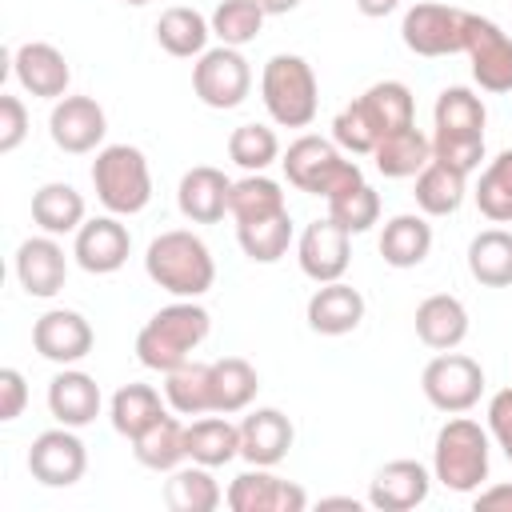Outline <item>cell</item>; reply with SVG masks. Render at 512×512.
<instances>
[{"label":"cell","mask_w":512,"mask_h":512,"mask_svg":"<svg viewBox=\"0 0 512 512\" xmlns=\"http://www.w3.org/2000/svg\"><path fill=\"white\" fill-rule=\"evenodd\" d=\"M228 160L240 164L244 172H264L268 164L280 160V140L268 124H240L228 136Z\"/></svg>","instance_id":"cell-43"},{"label":"cell","mask_w":512,"mask_h":512,"mask_svg":"<svg viewBox=\"0 0 512 512\" xmlns=\"http://www.w3.org/2000/svg\"><path fill=\"white\" fill-rule=\"evenodd\" d=\"M212 316L196 300H172L160 312L148 316V324L136 332V360L152 372H172L176 364L192 360V352L208 340Z\"/></svg>","instance_id":"cell-2"},{"label":"cell","mask_w":512,"mask_h":512,"mask_svg":"<svg viewBox=\"0 0 512 512\" xmlns=\"http://www.w3.org/2000/svg\"><path fill=\"white\" fill-rule=\"evenodd\" d=\"M28 472L44 488H72L88 472V448L76 436V428L56 424V428L40 432L28 448Z\"/></svg>","instance_id":"cell-11"},{"label":"cell","mask_w":512,"mask_h":512,"mask_svg":"<svg viewBox=\"0 0 512 512\" xmlns=\"http://www.w3.org/2000/svg\"><path fill=\"white\" fill-rule=\"evenodd\" d=\"M12 268H16V280H20V288L28 296L52 300L64 288V280H68V252L48 232L44 236H28V240H20Z\"/></svg>","instance_id":"cell-18"},{"label":"cell","mask_w":512,"mask_h":512,"mask_svg":"<svg viewBox=\"0 0 512 512\" xmlns=\"http://www.w3.org/2000/svg\"><path fill=\"white\" fill-rule=\"evenodd\" d=\"M96 200L112 216H136L152 200V168L136 144H104L92 160Z\"/></svg>","instance_id":"cell-6"},{"label":"cell","mask_w":512,"mask_h":512,"mask_svg":"<svg viewBox=\"0 0 512 512\" xmlns=\"http://www.w3.org/2000/svg\"><path fill=\"white\" fill-rule=\"evenodd\" d=\"M332 140H336V148L340 152H348V156H372V148H376V128L368 124V116L360 112V104L352 100V104H344L340 112H336V120H332Z\"/></svg>","instance_id":"cell-45"},{"label":"cell","mask_w":512,"mask_h":512,"mask_svg":"<svg viewBox=\"0 0 512 512\" xmlns=\"http://www.w3.org/2000/svg\"><path fill=\"white\" fill-rule=\"evenodd\" d=\"M364 308L368 304H364L360 288H352L344 280H328V284H316V292L308 296L304 320L316 336H348L360 328Z\"/></svg>","instance_id":"cell-19"},{"label":"cell","mask_w":512,"mask_h":512,"mask_svg":"<svg viewBox=\"0 0 512 512\" xmlns=\"http://www.w3.org/2000/svg\"><path fill=\"white\" fill-rule=\"evenodd\" d=\"M476 512H512V484H492L476 488Z\"/></svg>","instance_id":"cell-50"},{"label":"cell","mask_w":512,"mask_h":512,"mask_svg":"<svg viewBox=\"0 0 512 512\" xmlns=\"http://www.w3.org/2000/svg\"><path fill=\"white\" fill-rule=\"evenodd\" d=\"M228 196H232V180L220 168H212V164L188 168L180 176V184H176V208L192 224H216V220H224Z\"/></svg>","instance_id":"cell-22"},{"label":"cell","mask_w":512,"mask_h":512,"mask_svg":"<svg viewBox=\"0 0 512 512\" xmlns=\"http://www.w3.org/2000/svg\"><path fill=\"white\" fill-rule=\"evenodd\" d=\"M328 216H332L344 232L360 236V232H368V228L380 220V196H376V188L364 180V184H356V188L332 196V200H328Z\"/></svg>","instance_id":"cell-44"},{"label":"cell","mask_w":512,"mask_h":512,"mask_svg":"<svg viewBox=\"0 0 512 512\" xmlns=\"http://www.w3.org/2000/svg\"><path fill=\"white\" fill-rule=\"evenodd\" d=\"M320 508H352V512H356V508H360V500H352V496H324V500H320Z\"/></svg>","instance_id":"cell-53"},{"label":"cell","mask_w":512,"mask_h":512,"mask_svg":"<svg viewBox=\"0 0 512 512\" xmlns=\"http://www.w3.org/2000/svg\"><path fill=\"white\" fill-rule=\"evenodd\" d=\"M256 392H260V376L244 356L212 360V412L236 416L256 400Z\"/></svg>","instance_id":"cell-33"},{"label":"cell","mask_w":512,"mask_h":512,"mask_svg":"<svg viewBox=\"0 0 512 512\" xmlns=\"http://www.w3.org/2000/svg\"><path fill=\"white\" fill-rule=\"evenodd\" d=\"M260 100L280 128H308L320 108V84L304 56L276 52L260 68Z\"/></svg>","instance_id":"cell-5"},{"label":"cell","mask_w":512,"mask_h":512,"mask_svg":"<svg viewBox=\"0 0 512 512\" xmlns=\"http://www.w3.org/2000/svg\"><path fill=\"white\" fill-rule=\"evenodd\" d=\"M92 344H96V332H92V324L84 320V312H76V308H48V312L32 324V348H36L44 360L60 364V368L80 364V360L92 352Z\"/></svg>","instance_id":"cell-16"},{"label":"cell","mask_w":512,"mask_h":512,"mask_svg":"<svg viewBox=\"0 0 512 512\" xmlns=\"http://www.w3.org/2000/svg\"><path fill=\"white\" fill-rule=\"evenodd\" d=\"M420 388H424V400L436 408V412H448V416H460V412H472L484 396V368L480 360L464 356V352H436L424 372H420Z\"/></svg>","instance_id":"cell-7"},{"label":"cell","mask_w":512,"mask_h":512,"mask_svg":"<svg viewBox=\"0 0 512 512\" xmlns=\"http://www.w3.org/2000/svg\"><path fill=\"white\" fill-rule=\"evenodd\" d=\"M168 412V400H160V392L152 384H124L112 392V404H108V420L120 436H140L152 420H160Z\"/></svg>","instance_id":"cell-38"},{"label":"cell","mask_w":512,"mask_h":512,"mask_svg":"<svg viewBox=\"0 0 512 512\" xmlns=\"http://www.w3.org/2000/svg\"><path fill=\"white\" fill-rule=\"evenodd\" d=\"M416 208L424 216H452L468 196V176L448 168L444 160H428L416 172Z\"/></svg>","instance_id":"cell-32"},{"label":"cell","mask_w":512,"mask_h":512,"mask_svg":"<svg viewBox=\"0 0 512 512\" xmlns=\"http://www.w3.org/2000/svg\"><path fill=\"white\" fill-rule=\"evenodd\" d=\"M264 8L256 0H220L216 12H212V36L220 44H232V48H244L260 36L264 28Z\"/></svg>","instance_id":"cell-42"},{"label":"cell","mask_w":512,"mask_h":512,"mask_svg":"<svg viewBox=\"0 0 512 512\" xmlns=\"http://www.w3.org/2000/svg\"><path fill=\"white\" fill-rule=\"evenodd\" d=\"M84 212H88L84 196L64 180H48V184H40L32 192V220L48 236H68V232L76 236V228L88 220Z\"/></svg>","instance_id":"cell-28"},{"label":"cell","mask_w":512,"mask_h":512,"mask_svg":"<svg viewBox=\"0 0 512 512\" xmlns=\"http://www.w3.org/2000/svg\"><path fill=\"white\" fill-rule=\"evenodd\" d=\"M28 136V108L20 96L12 92H0V152H16Z\"/></svg>","instance_id":"cell-47"},{"label":"cell","mask_w":512,"mask_h":512,"mask_svg":"<svg viewBox=\"0 0 512 512\" xmlns=\"http://www.w3.org/2000/svg\"><path fill=\"white\" fill-rule=\"evenodd\" d=\"M236 240H240V252L252 264H276L292 244V216L276 212V216H264V220L236 224Z\"/></svg>","instance_id":"cell-40"},{"label":"cell","mask_w":512,"mask_h":512,"mask_svg":"<svg viewBox=\"0 0 512 512\" xmlns=\"http://www.w3.org/2000/svg\"><path fill=\"white\" fill-rule=\"evenodd\" d=\"M296 440L292 420L280 408H252L240 420V460L256 468H276Z\"/></svg>","instance_id":"cell-20"},{"label":"cell","mask_w":512,"mask_h":512,"mask_svg":"<svg viewBox=\"0 0 512 512\" xmlns=\"http://www.w3.org/2000/svg\"><path fill=\"white\" fill-rule=\"evenodd\" d=\"M280 164H284V176L296 192H308V196H340L356 184H364V172L356 160H348L336 140H324V136H296L284 152H280Z\"/></svg>","instance_id":"cell-4"},{"label":"cell","mask_w":512,"mask_h":512,"mask_svg":"<svg viewBox=\"0 0 512 512\" xmlns=\"http://www.w3.org/2000/svg\"><path fill=\"white\" fill-rule=\"evenodd\" d=\"M464 52L472 60V80L484 92H496V96L512 92V36L496 20L468 12V20H464Z\"/></svg>","instance_id":"cell-10"},{"label":"cell","mask_w":512,"mask_h":512,"mask_svg":"<svg viewBox=\"0 0 512 512\" xmlns=\"http://www.w3.org/2000/svg\"><path fill=\"white\" fill-rule=\"evenodd\" d=\"M100 404H104L100 384H96L88 372L72 368V364L60 368V372L48 380V412H52V420L64 424V428H84V424H92V420L100 416Z\"/></svg>","instance_id":"cell-24"},{"label":"cell","mask_w":512,"mask_h":512,"mask_svg":"<svg viewBox=\"0 0 512 512\" xmlns=\"http://www.w3.org/2000/svg\"><path fill=\"white\" fill-rule=\"evenodd\" d=\"M396 8H400V0H356V12L368 16V20H384Z\"/></svg>","instance_id":"cell-51"},{"label":"cell","mask_w":512,"mask_h":512,"mask_svg":"<svg viewBox=\"0 0 512 512\" xmlns=\"http://www.w3.org/2000/svg\"><path fill=\"white\" fill-rule=\"evenodd\" d=\"M416 336L432 352H452L468 340V308L452 292H432L416 304Z\"/></svg>","instance_id":"cell-23"},{"label":"cell","mask_w":512,"mask_h":512,"mask_svg":"<svg viewBox=\"0 0 512 512\" xmlns=\"http://www.w3.org/2000/svg\"><path fill=\"white\" fill-rule=\"evenodd\" d=\"M104 132H108V116L92 96H60L48 112V136L68 156L96 152L104 144Z\"/></svg>","instance_id":"cell-13"},{"label":"cell","mask_w":512,"mask_h":512,"mask_svg":"<svg viewBox=\"0 0 512 512\" xmlns=\"http://www.w3.org/2000/svg\"><path fill=\"white\" fill-rule=\"evenodd\" d=\"M464 20L468 12L464 8H452V4H436V0H420L404 12L400 20V40L408 52L424 56V60H436V56H452V52H464Z\"/></svg>","instance_id":"cell-9"},{"label":"cell","mask_w":512,"mask_h":512,"mask_svg":"<svg viewBox=\"0 0 512 512\" xmlns=\"http://www.w3.org/2000/svg\"><path fill=\"white\" fill-rule=\"evenodd\" d=\"M276 212H288L280 180H272V176H264V172H248V176L232 180L228 216H232L236 224H248V220H264V216H276Z\"/></svg>","instance_id":"cell-39"},{"label":"cell","mask_w":512,"mask_h":512,"mask_svg":"<svg viewBox=\"0 0 512 512\" xmlns=\"http://www.w3.org/2000/svg\"><path fill=\"white\" fill-rule=\"evenodd\" d=\"M268 16H288V12H296L300 8V0H256Z\"/></svg>","instance_id":"cell-52"},{"label":"cell","mask_w":512,"mask_h":512,"mask_svg":"<svg viewBox=\"0 0 512 512\" xmlns=\"http://www.w3.org/2000/svg\"><path fill=\"white\" fill-rule=\"evenodd\" d=\"M12 76L36 100H60L68 96V84H72V68L64 52L48 40H24L12 52Z\"/></svg>","instance_id":"cell-17"},{"label":"cell","mask_w":512,"mask_h":512,"mask_svg":"<svg viewBox=\"0 0 512 512\" xmlns=\"http://www.w3.org/2000/svg\"><path fill=\"white\" fill-rule=\"evenodd\" d=\"M468 272L484 288H512V232L484 228L468 240Z\"/></svg>","instance_id":"cell-31"},{"label":"cell","mask_w":512,"mask_h":512,"mask_svg":"<svg viewBox=\"0 0 512 512\" xmlns=\"http://www.w3.org/2000/svg\"><path fill=\"white\" fill-rule=\"evenodd\" d=\"M132 456L136 464L152 468V472H172L188 460V448H184V424L176 416H160L152 420L140 436H132Z\"/></svg>","instance_id":"cell-34"},{"label":"cell","mask_w":512,"mask_h":512,"mask_svg":"<svg viewBox=\"0 0 512 512\" xmlns=\"http://www.w3.org/2000/svg\"><path fill=\"white\" fill-rule=\"evenodd\" d=\"M164 400L180 416H204V412H212V364L184 360L172 372H164Z\"/></svg>","instance_id":"cell-36"},{"label":"cell","mask_w":512,"mask_h":512,"mask_svg":"<svg viewBox=\"0 0 512 512\" xmlns=\"http://www.w3.org/2000/svg\"><path fill=\"white\" fill-rule=\"evenodd\" d=\"M476 208L492 224H512V148H504L476 180Z\"/></svg>","instance_id":"cell-41"},{"label":"cell","mask_w":512,"mask_h":512,"mask_svg":"<svg viewBox=\"0 0 512 512\" xmlns=\"http://www.w3.org/2000/svg\"><path fill=\"white\" fill-rule=\"evenodd\" d=\"M192 92L200 96V104L228 112L240 108L252 92V64L244 60L240 48L232 44H216L204 56H196L192 64Z\"/></svg>","instance_id":"cell-8"},{"label":"cell","mask_w":512,"mask_h":512,"mask_svg":"<svg viewBox=\"0 0 512 512\" xmlns=\"http://www.w3.org/2000/svg\"><path fill=\"white\" fill-rule=\"evenodd\" d=\"M144 272L156 288L172 292L176 300H196L216 284V260L208 244L188 228H168L152 236L144 252Z\"/></svg>","instance_id":"cell-1"},{"label":"cell","mask_w":512,"mask_h":512,"mask_svg":"<svg viewBox=\"0 0 512 512\" xmlns=\"http://www.w3.org/2000/svg\"><path fill=\"white\" fill-rule=\"evenodd\" d=\"M128 252H132V232L120 224V216H92L76 228V240H72V256L84 272L92 276H112L128 264Z\"/></svg>","instance_id":"cell-15"},{"label":"cell","mask_w":512,"mask_h":512,"mask_svg":"<svg viewBox=\"0 0 512 512\" xmlns=\"http://www.w3.org/2000/svg\"><path fill=\"white\" fill-rule=\"evenodd\" d=\"M432 252V224L424 212H400L380 232V256L388 268H416Z\"/></svg>","instance_id":"cell-26"},{"label":"cell","mask_w":512,"mask_h":512,"mask_svg":"<svg viewBox=\"0 0 512 512\" xmlns=\"http://www.w3.org/2000/svg\"><path fill=\"white\" fill-rule=\"evenodd\" d=\"M164 504L172 512H212L224 504V492L212 476V468L204 464H188V468H172L164 480Z\"/></svg>","instance_id":"cell-35"},{"label":"cell","mask_w":512,"mask_h":512,"mask_svg":"<svg viewBox=\"0 0 512 512\" xmlns=\"http://www.w3.org/2000/svg\"><path fill=\"white\" fill-rule=\"evenodd\" d=\"M488 468H492V436H488V428H480L464 412L452 416L448 424H440L436 444H432V476L448 492H460V496L476 492L488 480Z\"/></svg>","instance_id":"cell-3"},{"label":"cell","mask_w":512,"mask_h":512,"mask_svg":"<svg viewBox=\"0 0 512 512\" xmlns=\"http://www.w3.org/2000/svg\"><path fill=\"white\" fill-rule=\"evenodd\" d=\"M432 480L436 476L420 460H388L368 484V504L380 512H408L428 500Z\"/></svg>","instance_id":"cell-21"},{"label":"cell","mask_w":512,"mask_h":512,"mask_svg":"<svg viewBox=\"0 0 512 512\" xmlns=\"http://www.w3.org/2000/svg\"><path fill=\"white\" fill-rule=\"evenodd\" d=\"M428 160H432V136H424L416 124L380 136L376 148H372V164H376V172L388 176V180H408V176H416Z\"/></svg>","instance_id":"cell-25"},{"label":"cell","mask_w":512,"mask_h":512,"mask_svg":"<svg viewBox=\"0 0 512 512\" xmlns=\"http://www.w3.org/2000/svg\"><path fill=\"white\" fill-rule=\"evenodd\" d=\"M488 436L496 440V448L512 464V388L492 392V400H488Z\"/></svg>","instance_id":"cell-48"},{"label":"cell","mask_w":512,"mask_h":512,"mask_svg":"<svg viewBox=\"0 0 512 512\" xmlns=\"http://www.w3.org/2000/svg\"><path fill=\"white\" fill-rule=\"evenodd\" d=\"M208 36H212V20H204L196 8H164L156 20V44L176 56V60H192L208 52Z\"/></svg>","instance_id":"cell-30"},{"label":"cell","mask_w":512,"mask_h":512,"mask_svg":"<svg viewBox=\"0 0 512 512\" xmlns=\"http://www.w3.org/2000/svg\"><path fill=\"white\" fill-rule=\"evenodd\" d=\"M224 504L232 512H304L308 508V492L296 480H284L272 468H256L252 464L248 472H240L228 484Z\"/></svg>","instance_id":"cell-12"},{"label":"cell","mask_w":512,"mask_h":512,"mask_svg":"<svg viewBox=\"0 0 512 512\" xmlns=\"http://www.w3.org/2000/svg\"><path fill=\"white\" fill-rule=\"evenodd\" d=\"M352 232H344L332 216L324 220H312L300 240H296V260H300V272L316 284H328V280H344L348 264H352Z\"/></svg>","instance_id":"cell-14"},{"label":"cell","mask_w":512,"mask_h":512,"mask_svg":"<svg viewBox=\"0 0 512 512\" xmlns=\"http://www.w3.org/2000/svg\"><path fill=\"white\" fill-rule=\"evenodd\" d=\"M24 404H28V380H24V372L20 368H0V420L4 424L20 420Z\"/></svg>","instance_id":"cell-49"},{"label":"cell","mask_w":512,"mask_h":512,"mask_svg":"<svg viewBox=\"0 0 512 512\" xmlns=\"http://www.w3.org/2000/svg\"><path fill=\"white\" fill-rule=\"evenodd\" d=\"M184 448L188 460L204 464V468H224L240 456V424H232L228 416H200L184 428Z\"/></svg>","instance_id":"cell-27"},{"label":"cell","mask_w":512,"mask_h":512,"mask_svg":"<svg viewBox=\"0 0 512 512\" xmlns=\"http://www.w3.org/2000/svg\"><path fill=\"white\" fill-rule=\"evenodd\" d=\"M432 160H444L448 168L472 176L484 160V136H432Z\"/></svg>","instance_id":"cell-46"},{"label":"cell","mask_w":512,"mask_h":512,"mask_svg":"<svg viewBox=\"0 0 512 512\" xmlns=\"http://www.w3.org/2000/svg\"><path fill=\"white\" fill-rule=\"evenodd\" d=\"M124 4H132V8H144V4H152V0H124Z\"/></svg>","instance_id":"cell-54"},{"label":"cell","mask_w":512,"mask_h":512,"mask_svg":"<svg viewBox=\"0 0 512 512\" xmlns=\"http://www.w3.org/2000/svg\"><path fill=\"white\" fill-rule=\"evenodd\" d=\"M432 120H436V136H484L488 108L472 88L452 84V88H444L436 96Z\"/></svg>","instance_id":"cell-37"},{"label":"cell","mask_w":512,"mask_h":512,"mask_svg":"<svg viewBox=\"0 0 512 512\" xmlns=\"http://www.w3.org/2000/svg\"><path fill=\"white\" fill-rule=\"evenodd\" d=\"M356 104L368 116V124L376 128V136H388L396 128L416 124V100H412V88L404 80H376L364 96H356Z\"/></svg>","instance_id":"cell-29"}]
</instances>
